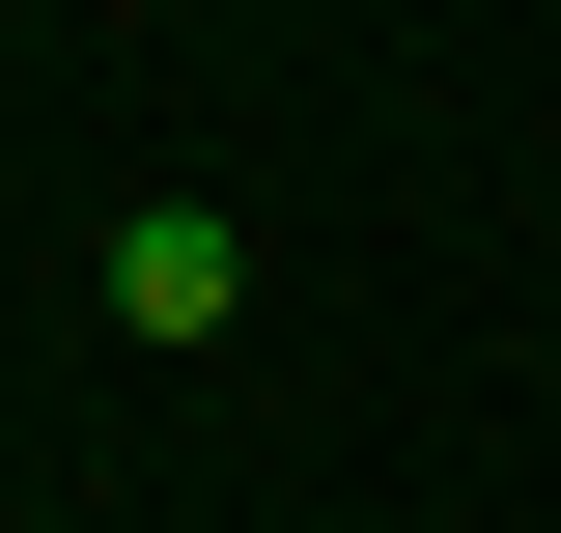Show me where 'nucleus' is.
Here are the masks:
<instances>
[{"mask_svg": "<svg viewBox=\"0 0 561 533\" xmlns=\"http://www.w3.org/2000/svg\"><path fill=\"white\" fill-rule=\"evenodd\" d=\"M225 309H253L225 197H140V225H113V337H225Z\"/></svg>", "mask_w": 561, "mask_h": 533, "instance_id": "nucleus-1", "label": "nucleus"}]
</instances>
